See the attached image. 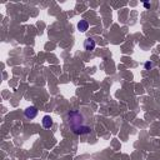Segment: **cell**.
Here are the masks:
<instances>
[{
    "label": "cell",
    "mask_w": 160,
    "mask_h": 160,
    "mask_svg": "<svg viewBox=\"0 0 160 160\" xmlns=\"http://www.w3.org/2000/svg\"><path fill=\"white\" fill-rule=\"evenodd\" d=\"M95 46H96V43H95V40L91 39V38H88L86 40L84 41V49H85V50L91 51V50L95 49Z\"/></svg>",
    "instance_id": "obj_3"
},
{
    "label": "cell",
    "mask_w": 160,
    "mask_h": 160,
    "mask_svg": "<svg viewBox=\"0 0 160 160\" xmlns=\"http://www.w3.org/2000/svg\"><path fill=\"white\" fill-rule=\"evenodd\" d=\"M65 120H66L68 126L76 135L89 134L91 131L90 125L86 124V119H85V116L83 115V113L80 110H70L66 114Z\"/></svg>",
    "instance_id": "obj_1"
},
{
    "label": "cell",
    "mask_w": 160,
    "mask_h": 160,
    "mask_svg": "<svg viewBox=\"0 0 160 160\" xmlns=\"http://www.w3.org/2000/svg\"><path fill=\"white\" fill-rule=\"evenodd\" d=\"M88 28H89V23L86 20H80L78 23V29L80 31H83V33H85V31L88 30Z\"/></svg>",
    "instance_id": "obj_5"
},
{
    "label": "cell",
    "mask_w": 160,
    "mask_h": 160,
    "mask_svg": "<svg viewBox=\"0 0 160 160\" xmlns=\"http://www.w3.org/2000/svg\"><path fill=\"white\" fill-rule=\"evenodd\" d=\"M24 115H25L26 119H34L38 115V109L35 106H29V108H26L24 110Z\"/></svg>",
    "instance_id": "obj_2"
},
{
    "label": "cell",
    "mask_w": 160,
    "mask_h": 160,
    "mask_svg": "<svg viewBox=\"0 0 160 160\" xmlns=\"http://www.w3.org/2000/svg\"><path fill=\"white\" fill-rule=\"evenodd\" d=\"M41 123H43V126H44L45 129H50V128L53 126V124H54V121H53L50 115H45L44 118H43Z\"/></svg>",
    "instance_id": "obj_4"
},
{
    "label": "cell",
    "mask_w": 160,
    "mask_h": 160,
    "mask_svg": "<svg viewBox=\"0 0 160 160\" xmlns=\"http://www.w3.org/2000/svg\"><path fill=\"white\" fill-rule=\"evenodd\" d=\"M153 66H154L153 63H150V61H146V63H145V69H146V70H150Z\"/></svg>",
    "instance_id": "obj_6"
},
{
    "label": "cell",
    "mask_w": 160,
    "mask_h": 160,
    "mask_svg": "<svg viewBox=\"0 0 160 160\" xmlns=\"http://www.w3.org/2000/svg\"><path fill=\"white\" fill-rule=\"evenodd\" d=\"M144 6H145L146 9H149V8H150V4H149V3H145V4H144Z\"/></svg>",
    "instance_id": "obj_7"
}]
</instances>
